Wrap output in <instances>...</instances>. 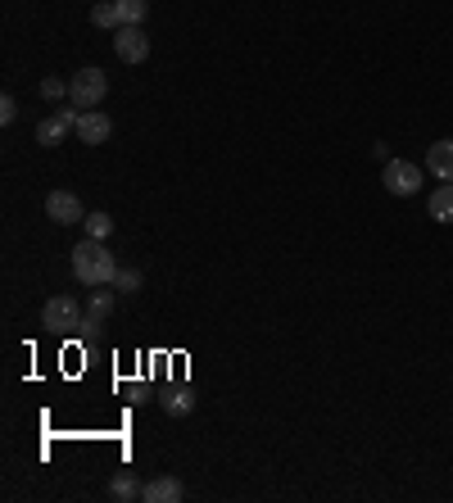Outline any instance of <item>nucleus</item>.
<instances>
[{
  "label": "nucleus",
  "instance_id": "obj_1",
  "mask_svg": "<svg viewBox=\"0 0 453 503\" xmlns=\"http://www.w3.org/2000/svg\"><path fill=\"white\" fill-rule=\"evenodd\" d=\"M68 263H73V277H78L82 286H114V277H118V259L105 250V241H78L68 250Z\"/></svg>",
  "mask_w": 453,
  "mask_h": 503
},
{
  "label": "nucleus",
  "instance_id": "obj_2",
  "mask_svg": "<svg viewBox=\"0 0 453 503\" xmlns=\"http://www.w3.org/2000/svg\"><path fill=\"white\" fill-rule=\"evenodd\" d=\"M105 91H109L105 68H78V73L68 78V105H78V109H100Z\"/></svg>",
  "mask_w": 453,
  "mask_h": 503
},
{
  "label": "nucleus",
  "instance_id": "obj_3",
  "mask_svg": "<svg viewBox=\"0 0 453 503\" xmlns=\"http://www.w3.org/2000/svg\"><path fill=\"white\" fill-rule=\"evenodd\" d=\"M82 309H78V300L73 295H55V300H46V309H41V327L46 331H55V336H73V331H82Z\"/></svg>",
  "mask_w": 453,
  "mask_h": 503
},
{
  "label": "nucleus",
  "instance_id": "obj_4",
  "mask_svg": "<svg viewBox=\"0 0 453 503\" xmlns=\"http://www.w3.org/2000/svg\"><path fill=\"white\" fill-rule=\"evenodd\" d=\"M78 118H82L78 105H68V109L41 118L37 123V146H64V136H78Z\"/></svg>",
  "mask_w": 453,
  "mask_h": 503
},
{
  "label": "nucleus",
  "instance_id": "obj_5",
  "mask_svg": "<svg viewBox=\"0 0 453 503\" xmlns=\"http://www.w3.org/2000/svg\"><path fill=\"white\" fill-rule=\"evenodd\" d=\"M381 182H386V191H390V195L408 200V195H417V191H422V168H417V164H408V159H386Z\"/></svg>",
  "mask_w": 453,
  "mask_h": 503
},
{
  "label": "nucleus",
  "instance_id": "obj_6",
  "mask_svg": "<svg viewBox=\"0 0 453 503\" xmlns=\"http://www.w3.org/2000/svg\"><path fill=\"white\" fill-rule=\"evenodd\" d=\"M46 218L59 223V227H73V223H87V209L73 191H50L46 195Z\"/></svg>",
  "mask_w": 453,
  "mask_h": 503
},
{
  "label": "nucleus",
  "instance_id": "obj_7",
  "mask_svg": "<svg viewBox=\"0 0 453 503\" xmlns=\"http://www.w3.org/2000/svg\"><path fill=\"white\" fill-rule=\"evenodd\" d=\"M109 136H114L109 114L105 109H82V118H78V141H82V146H105Z\"/></svg>",
  "mask_w": 453,
  "mask_h": 503
},
{
  "label": "nucleus",
  "instance_id": "obj_8",
  "mask_svg": "<svg viewBox=\"0 0 453 503\" xmlns=\"http://www.w3.org/2000/svg\"><path fill=\"white\" fill-rule=\"evenodd\" d=\"M114 55H118L123 64H145V59H150V37H145L141 28H118Z\"/></svg>",
  "mask_w": 453,
  "mask_h": 503
},
{
  "label": "nucleus",
  "instance_id": "obj_9",
  "mask_svg": "<svg viewBox=\"0 0 453 503\" xmlns=\"http://www.w3.org/2000/svg\"><path fill=\"white\" fill-rule=\"evenodd\" d=\"M109 313H114V286H96V291H91V304H87V318H82V331L91 336Z\"/></svg>",
  "mask_w": 453,
  "mask_h": 503
},
{
  "label": "nucleus",
  "instance_id": "obj_10",
  "mask_svg": "<svg viewBox=\"0 0 453 503\" xmlns=\"http://www.w3.org/2000/svg\"><path fill=\"white\" fill-rule=\"evenodd\" d=\"M182 494H186V490H182L177 476H155V481H145V490H141L145 503H177Z\"/></svg>",
  "mask_w": 453,
  "mask_h": 503
},
{
  "label": "nucleus",
  "instance_id": "obj_11",
  "mask_svg": "<svg viewBox=\"0 0 453 503\" xmlns=\"http://www.w3.org/2000/svg\"><path fill=\"white\" fill-rule=\"evenodd\" d=\"M426 168L440 177V182H453V141H435V146L426 150Z\"/></svg>",
  "mask_w": 453,
  "mask_h": 503
},
{
  "label": "nucleus",
  "instance_id": "obj_12",
  "mask_svg": "<svg viewBox=\"0 0 453 503\" xmlns=\"http://www.w3.org/2000/svg\"><path fill=\"white\" fill-rule=\"evenodd\" d=\"M426 209H431V218H435V223H453V182L435 186V191H431V204H426Z\"/></svg>",
  "mask_w": 453,
  "mask_h": 503
},
{
  "label": "nucleus",
  "instance_id": "obj_13",
  "mask_svg": "<svg viewBox=\"0 0 453 503\" xmlns=\"http://www.w3.org/2000/svg\"><path fill=\"white\" fill-rule=\"evenodd\" d=\"M141 490H145V485H141L132 472H118V476L109 481V499H114V503H132V499H141Z\"/></svg>",
  "mask_w": 453,
  "mask_h": 503
},
{
  "label": "nucleus",
  "instance_id": "obj_14",
  "mask_svg": "<svg viewBox=\"0 0 453 503\" xmlns=\"http://www.w3.org/2000/svg\"><path fill=\"white\" fill-rule=\"evenodd\" d=\"M164 413H168V417H191V413H195V395H191L186 386L168 390V395H164Z\"/></svg>",
  "mask_w": 453,
  "mask_h": 503
},
{
  "label": "nucleus",
  "instance_id": "obj_15",
  "mask_svg": "<svg viewBox=\"0 0 453 503\" xmlns=\"http://www.w3.org/2000/svg\"><path fill=\"white\" fill-rule=\"evenodd\" d=\"M91 23L105 28V32H118V28H123V19H118V0H100V5L91 10Z\"/></svg>",
  "mask_w": 453,
  "mask_h": 503
},
{
  "label": "nucleus",
  "instance_id": "obj_16",
  "mask_svg": "<svg viewBox=\"0 0 453 503\" xmlns=\"http://www.w3.org/2000/svg\"><path fill=\"white\" fill-rule=\"evenodd\" d=\"M145 14H150V0H118V19H123V28H141Z\"/></svg>",
  "mask_w": 453,
  "mask_h": 503
},
{
  "label": "nucleus",
  "instance_id": "obj_17",
  "mask_svg": "<svg viewBox=\"0 0 453 503\" xmlns=\"http://www.w3.org/2000/svg\"><path fill=\"white\" fill-rule=\"evenodd\" d=\"M82 227H87L91 241H109V236H114V218H109V213H87Z\"/></svg>",
  "mask_w": 453,
  "mask_h": 503
},
{
  "label": "nucleus",
  "instance_id": "obj_18",
  "mask_svg": "<svg viewBox=\"0 0 453 503\" xmlns=\"http://www.w3.org/2000/svg\"><path fill=\"white\" fill-rule=\"evenodd\" d=\"M114 291H118V295H136V291H141V272H136V268H118Z\"/></svg>",
  "mask_w": 453,
  "mask_h": 503
},
{
  "label": "nucleus",
  "instance_id": "obj_19",
  "mask_svg": "<svg viewBox=\"0 0 453 503\" xmlns=\"http://www.w3.org/2000/svg\"><path fill=\"white\" fill-rule=\"evenodd\" d=\"M41 96H46V100H68V82H64V78H46V82H41Z\"/></svg>",
  "mask_w": 453,
  "mask_h": 503
},
{
  "label": "nucleus",
  "instance_id": "obj_20",
  "mask_svg": "<svg viewBox=\"0 0 453 503\" xmlns=\"http://www.w3.org/2000/svg\"><path fill=\"white\" fill-rule=\"evenodd\" d=\"M19 118V100L14 96H0V123H14Z\"/></svg>",
  "mask_w": 453,
  "mask_h": 503
}]
</instances>
